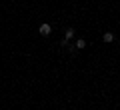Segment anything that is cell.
<instances>
[{"instance_id": "1", "label": "cell", "mask_w": 120, "mask_h": 110, "mask_svg": "<svg viewBox=\"0 0 120 110\" xmlns=\"http://www.w3.org/2000/svg\"><path fill=\"white\" fill-rule=\"evenodd\" d=\"M38 32L42 34V36H48V34L52 32V26H50V24H46V22H44V24H40V28H38Z\"/></svg>"}, {"instance_id": "2", "label": "cell", "mask_w": 120, "mask_h": 110, "mask_svg": "<svg viewBox=\"0 0 120 110\" xmlns=\"http://www.w3.org/2000/svg\"><path fill=\"white\" fill-rule=\"evenodd\" d=\"M74 38V28H66V32H64V40L68 42V40H72Z\"/></svg>"}, {"instance_id": "3", "label": "cell", "mask_w": 120, "mask_h": 110, "mask_svg": "<svg viewBox=\"0 0 120 110\" xmlns=\"http://www.w3.org/2000/svg\"><path fill=\"white\" fill-rule=\"evenodd\" d=\"M74 48H76V50H80V48H86V40H84V38H78V40H76V44H74Z\"/></svg>"}, {"instance_id": "4", "label": "cell", "mask_w": 120, "mask_h": 110, "mask_svg": "<svg viewBox=\"0 0 120 110\" xmlns=\"http://www.w3.org/2000/svg\"><path fill=\"white\" fill-rule=\"evenodd\" d=\"M102 40H104V42H112V40H114V34H112V32H104Z\"/></svg>"}]
</instances>
